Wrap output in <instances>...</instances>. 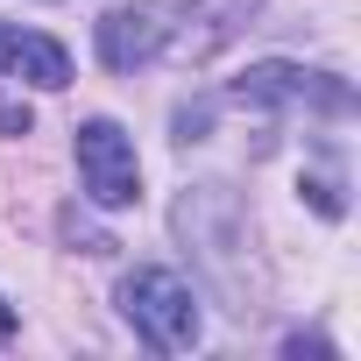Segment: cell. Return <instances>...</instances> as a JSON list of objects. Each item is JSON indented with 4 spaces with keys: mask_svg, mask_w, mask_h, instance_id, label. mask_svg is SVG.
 <instances>
[{
    "mask_svg": "<svg viewBox=\"0 0 361 361\" xmlns=\"http://www.w3.org/2000/svg\"><path fill=\"white\" fill-rule=\"evenodd\" d=\"M121 312H128V326H135L156 354L199 347V298L177 283L170 269H135V276H121Z\"/></svg>",
    "mask_w": 361,
    "mask_h": 361,
    "instance_id": "6da1fadb",
    "label": "cell"
},
{
    "mask_svg": "<svg viewBox=\"0 0 361 361\" xmlns=\"http://www.w3.org/2000/svg\"><path fill=\"white\" fill-rule=\"evenodd\" d=\"M78 177H85V199L121 213L142 199V163H135V142L121 135V121H85L78 128Z\"/></svg>",
    "mask_w": 361,
    "mask_h": 361,
    "instance_id": "7a4b0ae2",
    "label": "cell"
},
{
    "mask_svg": "<svg viewBox=\"0 0 361 361\" xmlns=\"http://www.w3.org/2000/svg\"><path fill=\"white\" fill-rule=\"evenodd\" d=\"M234 99L248 106H305V114H347L354 92L333 71H305V64H248V78L234 85Z\"/></svg>",
    "mask_w": 361,
    "mask_h": 361,
    "instance_id": "3957f363",
    "label": "cell"
},
{
    "mask_svg": "<svg viewBox=\"0 0 361 361\" xmlns=\"http://www.w3.org/2000/svg\"><path fill=\"white\" fill-rule=\"evenodd\" d=\"M262 15V0H192V8L170 15V36H163V57H185V64H206L220 57L248 22Z\"/></svg>",
    "mask_w": 361,
    "mask_h": 361,
    "instance_id": "277c9868",
    "label": "cell"
},
{
    "mask_svg": "<svg viewBox=\"0 0 361 361\" xmlns=\"http://www.w3.org/2000/svg\"><path fill=\"white\" fill-rule=\"evenodd\" d=\"M163 36H170V8H156V0L114 8V15L99 22V64H106V71L156 64V57H163Z\"/></svg>",
    "mask_w": 361,
    "mask_h": 361,
    "instance_id": "5b68a950",
    "label": "cell"
},
{
    "mask_svg": "<svg viewBox=\"0 0 361 361\" xmlns=\"http://www.w3.org/2000/svg\"><path fill=\"white\" fill-rule=\"evenodd\" d=\"M0 71L22 78V85H36V92H64V85H71V57H64V43H50V36H22V29H0Z\"/></svg>",
    "mask_w": 361,
    "mask_h": 361,
    "instance_id": "8992f818",
    "label": "cell"
},
{
    "mask_svg": "<svg viewBox=\"0 0 361 361\" xmlns=\"http://www.w3.org/2000/svg\"><path fill=\"white\" fill-rule=\"evenodd\" d=\"M0 128H8V135H29V106H8V99H0Z\"/></svg>",
    "mask_w": 361,
    "mask_h": 361,
    "instance_id": "52a82bcc",
    "label": "cell"
},
{
    "mask_svg": "<svg viewBox=\"0 0 361 361\" xmlns=\"http://www.w3.org/2000/svg\"><path fill=\"white\" fill-rule=\"evenodd\" d=\"M0 340H15V305L0 298Z\"/></svg>",
    "mask_w": 361,
    "mask_h": 361,
    "instance_id": "ba28073f",
    "label": "cell"
}]
</instances>
